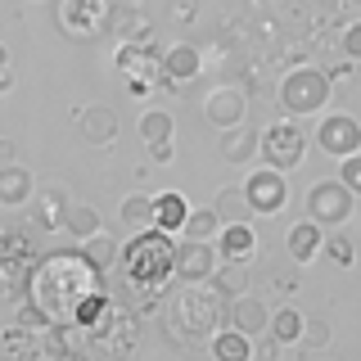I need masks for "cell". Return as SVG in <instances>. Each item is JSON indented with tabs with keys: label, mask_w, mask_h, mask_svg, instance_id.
<instances>
[{
	"label": "cell",
	"mask_w": 361,
	"mask_h": 361,
	"mask_svg": "<svg viewBox=\"0 0 361 361\" xmlns=\"http://www.w3.org/2000/svg\"><path fill=\"white\" fill-rule=\"evenodd\" d=\"M104 293V271H95L82 257V248H50L41 262H32L27 276V302L45 312L50 325L77 321L82 302Z\"/></svg>",
	"instance_id": "1"
},
{
	"label": "cell",
	"mask_w": 361,
	"mask_h": 361,
	"mask_svg": "<svg viewBox=\"0 0 361 361\" xmlns=\"http://www.w3.org/2000/svg\"><path fill=\"white\" fill-rule=\"evenodd\" d=\"M226 307H231V298H221L217 289L199 285L176 289L167 302V338L172 343H203L226 325Z\"/></svg>",
	"instance_id": "2"
},
{
	"label": "cell",
	"mask_w": 361,
	"mask_h": 361,
	"mask_svg": "<svg viewBox=\"0 0 361 361\" xmlns=\"http://www.w3.org/2000/svg\"><path fill=\"white\" fill-rule=\"evenodd\" d=\"M122 271L135 285L167 289L176 280V244L163 231H140L131 244H122Z\"/></svg>",
	"instance_id": "3"
},
{
	"label": "cell",
	"mask_w": 361,
	"mask_h": 361,
	"mask_svg": "<svg viewBox=\"0 0 361 361\" xmlns=\"http://www.w3.org/2000/svg\"><path fill=\"white\" fill-rule=\"evenodd\" d=\"M330 90H334L330 73L302 63L293 73H285V82H280V109H289L293 118H307V113H321L330 104Z\"/></svg>",
	"instance_id": "4"
},
{
	"label": "cell",
	"mask_w": 361,
	"mask_h": 361,
	"mask_svg": "<svg viewBox=\"0 0 361 361\" xmlns=\"http://www.w3.org/2000/svg\"><path fill=\"white\" fill-rule=\"evenodd\" d=\"M113 68L122 73V82H127L131 95H145L154 82H163V50H158L154 41H127L113 54Z\"/></svg>",
	"instance_id": "5"
},
{
	"label": "cell",
	"mask_w": 361,
	"mask_h": 361,
	"mask_svg": "<svg viewBox=\"0 0 361 361\" xmlns=\"http://www.w3.org/2000/svg\"><path fill=\"white\" fill-rule=\"evenodd\" d=\"M257 154L267 158V167H276V172H293V167L307 158V135L293 127L289 118L271 122L267 131H257Z\"/></svg>",
	"instance_id": "6"
},
{
	"label": "cell",
	"mask_w": 361,
	"mask_h": 361,
	"mask_svg": "<svg viewBox=\"0 0 361 361\" xmlns=\"http://www.w3.org/2000/svg\"><path fill=\"white\" fill-rule=\"evenodd\" d=\"M357 208V195L343 185V180H316V185L307 190V217L321 226V231H330V226H343L348 217H353Z\"/></svg>",
	"instance_id": "7"
},
{
	"label": "cell",
	"mask_w": 361,
	"mask_h": 361,
	"mask_svg": "<svg viewBox=\"0 0 361 361\" xmlns=\"http://www.w3.org/2000/svg\"><path fill=\"white\" fill-rule=\"evenodd\" d=\"M113 0H59V27L73 41H95L99 32H109Z\"/></svg>",
	"instance_id": "8"
},
{
	"label": "cell",
	"mask_w": 361,
	"mask_h": 361,
	"mask_svg": "<svg viewBox=\"0 0 361 361\" xmlns=\"http://www.w3.org/2000/svg\"><path fill=\"white\" fill-rule=\"evenodd\" d=\"M244 199H248V208H253V217H276V212H285V203H289L285 172H276V167H257V172L244 180Z\"/></svg>",
	"instance_id": "9"
},
{
	"label": "cell",
	"mask_w": 361,
	"mask_h": 361,
	"mask_svg": "<svg viewBox=\"0 0 361 361\" xmlns=\"http://www.w3.org/2000/svg\"><path fill=\"white\" fill-rule=\"evenodd\" d=\"M316 145H321V154L330 158H353L361 154V122L348 118V113H330V118H321V127H316Z\"/></svg>",
	"instance_id": "10"
},
{
	"label": "cell",
	"mask_w": 361,
	"mask_h": 361,
	"mask_svg": "<svg viewBox=\"0 0 361 361\" xmlns=\"http://www.w3.org/2000/svg\"><path fill=\"white\" fill-rule=\"evenodd\" d=\"M203 118H208L217 131L240 127V122L248 118V95H244L240 86H217V90H208V95H203Z\"/></svg>",
	"instance_id": "11"
},
{
	"label": "cell",
	"mask_w": 361,
	"mask_h": 361,
	"mask_svg": "<svg viewBox=\"0 0 361 361\" xmlns=\"http://www.w3.org/2000/svg\"><path fill=\"white\" fill-rule=\"evenodd\" d=\"M217 271V248L199 244V240H180L176 244V280L180 285H203Z\"/></svg>",
	"instance_id": "12"
},
{
	"label": "cell",
	"mask_w": 361,
	"mask_h": 361,
	"mask_svg": "<svg viewBox=\"0 0 361 361\" xmlns=\"http://www.w3.org/2000/svg\"><path fill=\"white\" fill-rule=\"evenodd\" d=\"M226 325L231 330H240L244 338H262L271 330V307L262 298H231V307H226Z\"/></svg>",
	"instance_id": "13"
},
{
	"label": "cell",
	"mask_w": 361,
	"mask_h": 361,
	"mask_svg": "<svg viewBox=\"0 0 361 361\" xmlns=\"http://www.w3.org/2000/svg\"><path fill=\"white\" fill-rule=\"evenodd\" d=\"M77 131H82L86 145H95V149H104V145L118 140V113L109 104H86L77 113Z\"/></svg>",
	"instance_id": "14"
},
{
	"label": "cell",
	"mask_w": 361,
	"mask_h": 361,
	"mask_svg": "<svg viewBox=\"0 0 361 361\" xmlns=\"http://www.w3.org/2000/svg\"><path fill=\"white\" fill-rule=\"evenodd\" d=\"M199 68H203V59H199V50L190 41L172 45V50H163V86L167 90H180L185 82H195V77H199Z\"/></svg>",
	"instance_id": "15"
},
{
	"label": "cell",
	"mask_w": 361,
	"mask_h": 361,
	"mask_svg": "<svg viewBox=\"0 0 361 361\" xmlns=\"http://www.w3.org/2000/svg\"><path fill=\"white\" fill-rule=\"evenodd\" d=\"M285 248H289V257H293L298 267H307V262H316V257L325 253V231H321L312 217H307V221H293L289 235H285Z\"/></svg>",
	"instance_id": "16"
},
{
	"label": "cell",
	"mask_w": 361,
	"mask_h": 361,
	"mask_svg": "<svg viewBox=\"0 0 361 361\" xmlns=\"http://www.w3.org/2000/svg\"><path fill=\"white\" fill-rule=\"evenodd\" d=\"M217 253H221V262H240V267L248 262V257H257V235H253V226H248V221L221 226Z\"/></svg>",
	"instance_id": "17"
},
{
	"label": "cell",
	"mask_w": 361,
	"mask_h": 361,
	"mask_svg": "<svg viewBox=\"0 0 361 361\" xmlns=\"http://www.w3.org/2000/svg\"><path fill=\"white\" fill-rule=\"evenodd\" d=\"M68 208H73V199H68L63 190H41L37 203H32V226H37V231H63Z\"/></svg>",
	"instance_id": "18"
},
{
	"label": "cell",
	"mask_w": 361,
	"mask_h": 361,
	"mask_svg": "<svg viewBox=\"0 0 361 361\" xmlns=\"http://www.w3.org/2000/svg\"><path fill=\"white\" fill-rule=\"evenodd\" d=\"M41 357H45V343H41V334H32V330H18V325L0 330V361H41Z\"/></svg>",
	"instance_id": "19"
},
{
	"label": "cell",
	"mask_w": 361,
	"mask_h": 361,
	"mask_svg": "<svg viewBox=\"0 0 361 361\" xmlns=\"http://www.w3.org/2000/svg\"><path fill=\"white\" fill-rule=\"evenodd\" d=\"M185 217H190V203L180 199L176 190H167V195H154V231L180 235V231H185Z\"/></svg>",
	"instance_id": "20"
},
{
	"label": "cell",
	"mask_w": 361,
	"mask_h": 361,
	"mask_svg": "<svg viewBox=\"0 0 361 361\" xmlns=\"http://www.w3.org/2000/svg\"><path fill=\"white\" fill-rule=\"evenodd\" d=\"M253 154H257V131L248 127V122L221 131V158L231 167H248V163H253Z\"/></svg>",
	"instance_id": "21"
},
{
	"label": "cell",
	"mask_w": 361,
	"mask_h": 361,
	"mask_svg": "<svg viewBox=\"0 0 361 361\" xmlns=\"http://www.w3.org/2000/svg\"><path fill=\"white\" fill-rule=\"evenodd\" d=\"M109 32H113V37H118L122 45H127V41H154V23L145 18L140 9H127V5H113Z\"/></svg>",
	"instance_id": "22"
},
{
	"label": "cell",
	"mask_w": 361,
	"mask_h": 361,
	"mask_svg": "<svg viewBox=\"0 0 361 361\" xmlns=\"http://www.w3.org/2000/svg\"><path fill=\"white\" fill-rule=\"evenodd\" d=\"M32 203V172L18 163L0 167V208H23Z\"/></svg>",
	"instance_id": "23"
},
{
	"label": "cell",
	"mask_w": 361,
	"mask_h": 361,
	"mask_svg": "<svg viewBox=\"0 0 361 361\" xmlns=\"http://www.w3.org/2000/svg\"><path fill=\"white\" fill-rule=\"evenodd\" d=\"M208 348H212V357H217V361H253V338H244L240 330H231V325L212 334Z\"/></svg>",
	"instance_id": "24"
},
{
	"label": "cell",
	"mask_w": 361,
	"mask_h": 361,
	"mask_svg": "<svg viewBox=\"0 0 361 361\" xmlns=\"http://www.w3.org/2000/svg\"><path fill=\"white\" fill-rule=\"evenodd\" d=\"M82 257H86V262L95 267V271H104V276H109V271L122 262V244L113 240V235H104V231H99L95 240H86V244H82Z\"/></svg>",
	"instance_id": "25"
},
{
	"label": "cell",
	"mask_w": 361,
	"mask_h": 361,
	"mask_svg": "<svg viewBox=\"0 0 361 361\" xmlns=\"http://www.w3.org/2000/svg\"><path fill=\"white\" fill-rule=\"evenodd\" d=\"M63 231L73 235L77 244H86V240H95V235L104 231V221H99V212L90 208V203H73V208H68V221H63Z\"/></svg>",
	"instance_id": "26"
},
{
	"label": "cell",
	"mask_w": 361,
	"mask_h": 361,
	"mask_svg": "<svg viewBox=\"0 0 361 361\" xmlns=\"http://www.w3.org/2000/svg\"><path fill=\"white\" fill-rule=\"evenodd\" d=\"M32 262L37 257H0V298H14V293L27 289Z\"/></svg>",
	"instance_id": "27"
},
{
	"label": "cell",
	"mask_w": 361,
	"mask_h": 361,
	"mask_svg": "<svg viewBox=\"0 0 361 361\" xmlns=\"http://www.w3.org/2000/svg\"><path fill=\"white\" fill-rule=\"evenodd\" d=\"M118 217L135 235H140V231H154V199L149 195H127V199H122V208H118Z\"/></svg>",
	"instance_id": "28"
},
{
	"label": "cell",
	"mask_w": 361,
	"mask_h": 361,
	"mask_svg": "<svg viewBox=\"0 0 361 361\" xmlns=\"http://www.w3.org/2000/svg\"><path fill=\"white\" fill-rule=\"evenodd\" d=\"M82 343H86V330L82 325H50V334H45V353L50 357H73V353H82Z\"/></svg>",
	"instance_id": "29"
},
{
	"label": "cell",
	"mask_w": 361,
	"mask_h": 361,
	"mask_svg": "<svg viewBox=\"0 0 361 361\" xmlns=\"http://www.w3.org/2000/svg\"><path fill=\"white\" fill-rule=\"evenodd\" d=\"M172 131H176V122H172V113H163V109H149V113H140V140L149 145H172Z\"/></svg>",
	"instance_id": "30"
},
{
	"label": "cell",
	"mask_w": 361,
	"mask_h": 361,
	"mask_svg": "<svg viewBox=\"0 0 361 361\" xmlns=\"http://www.w3.org/2000/svg\"><path fill=\"white\" fill-rule=\"evenodd\" d=\"M185 240H199V244H212L221 235V217L212 208H190V217H185Z\"/></svg>",
	"instance_id": "31"
},
{
	"label": "cell",
	"mask_w": 361,
	"mask_h": 361,
	"mask_svg": "<svg viewBox=\"0 0 361 361\" xmlns=\"http://www.w3.org/2000/svg\"><path fill=\"white\" fill-rule=\"evenodd\" d=\"M302 325H307V316H302V312H293V307H280L276 316H271V338H276V343L280 348H285V343H298V338H302Z\"/></svg>",
	"instance_id": "32"
},
{
	"label": "cell",
	"mask_w": 361,
	"mask_h": 361,
	"mask_svg": "<svg viewBox=\"0 0 361 361\" xmlns=\"http://www.w3.org/2000/svg\"><path fill=\"white\" fill-rule=\"evenodd\" d=\"M212 212L221 217V226L248 221V217H253V208H248V199H244V185H240V190H221L217 203H212Z\"/></svg>",
	"instance_id": "33"
},
{
	"label": "cell",
	"mask_w": 361,
	"mask_h": 361,
	"mask_svg": "<svg viewBox=\"0 0 361 361\" xmlns=\"http://www.w3.org/2000/svg\"><path fill=\"white\" fill-rule=\"evenodd\" d=\"M212 289L221 293V298H244V289H248V271L240 262H226L212 271Z\"/></svg>",
	"instance_id": "34"
},
{
	"label": "cell",
	"mask_w": 361,
	"mask_h": 361,
	"mask_svg": "<svg viewBox=\"0 0 361 361\" xmlns=\"http://www.w3.org/2000/svg\"><path fill=\"white\" fill-rule=\"evenodd\" d=\"M0 257H37L32 235L27 231H5V235H0Z\"/></svg>",
	"instance_id": "35"
},
{
	"label": "cell",
	"mask_w": 361,
	"mask_h": 361,
	"mask_svg": "<svg viewBox=\"0 0 361 361\" xmlns=\"http://www.w3.org/2000/svg\"><path fill=\"white\" fill-rule=\"evenodd\" d=\"M307 353H321V348H330V325L325 321H307L302 325V338H298Z\"/></svg>",
	"instance_id": "36"
},
{
	"label": "cell",
	"mask_w": 361,
	"mask_h": 361,
	"mask_svg": "<svg viewBox=\"0 0 361 361\" xmlns=\"http://www.w3.org/2000/svg\"><path fill=\"white\" fill-rule=\"evenodd\" d=\"M325 253H330V262H338V267H353V240H348V235H330V240H325Z\"/></svg>",
	"instance_id": "37"
},
{
	"label": "cell",
	"mask_w": 361,
	"mask_h": 361,
	"mask_svg": "<svg viewBox=\"0 0 361 361\" xmlns=\"http://www.w3.org/2000/svg\"><path fill=\"white\" fill-rule=\"evenodd\" d=\"M18 330H32V334H41V330H50V321H45V312H41V307L23 302V307H18Z\"/></svg>",
	"instance_id": "38"
},
{
	"label": "cell",
	"mask_w": 361,
	"mask_h": 361,
	"mask_svg": "<svg viewBox=\"0 0 361 361\" xmlns=\"http://www.w3.org/2000/svg\"><path fill=\"white\" fill-rule=\"evenodd\" d=\"M338 180H343L353 195H361V154H353V158H343V163H338Z\"/></svg>",
	"instance_id": "39"
},
{
	"label": "cell",
	"mask_w": 361,
	"mask_h": 361,
	"mask_svg": "<svg viewBox=\"0 0 361 361\" xmlns=\"http://www.w3.org/2000/svg\"><path fill=\"white\" fill-rule=\"evenodd\" d=\"M280 357V343L271 334H262V338H253V361H276Z\"/></svg>",
	"instance_id": "40"
},
{
	"label": "cell",
	"mask_w": 361,
	"mask_h": 361,
	"mask_svg": "<svg viewBox=\"0 0 361 361\" xmlns=\"http://www.w3.org/2000/svg\"><path fill=\"white\" fill-rule=\"evenodd\" d=\"M343 54H348V59H361V23H348V32H343Z\"/></svg>",
	"instance_id": "41"
},
{
	"label": "cell",
	"mask_w": 361,
	"mask_h": 361,
	"mask_svg": "<svg viewBox=\"0 0 361 361\" xmlns=\"http://www.w3.org/2000/svg\"><path fill=\"white\" fill-rule=\"evenodd\" d=\"M271 285H276V293H293V289H298V280H285V276H271Z\"/></svg>",
	"instance_id": "42"
},
{
	"label": "cell",
	"mask_w": 361,
	"mask_h": 361,
	"mask_svg": "<svg viewBox=\"0 0 361 361\" xmlns=\"http://www.w3.org/2000/svg\"><path fill=\"white\" fill-rule=\"evenodd\" d=\"M9 163H14V140L0 135V167H9Z\"/></svg>",
	"instance_id": "43"
},
{
	"label": "cell",
	"mask_w": 361,
	"mask_h": 361,
	"mask_svg": "<svg viewBox=\"0 0 361 361\" xmlns=\"http://www.w3.org/2000/svg\"><path fill=\"white\" fill-rule=\"evenodd\" d=\"M149 158H154V163H172V145H154Z\"/></svg>",
	"instance_id": "44"
},
{
	"label": "cell",
	"mask_w": 361,
	"mask_h": 361,
	"mask_svg": "<svg viewBox=\"0 0 361 361\" xmlns=\"http://www.w3.org/2000/svg\"><path fill=\"white\" fill-rule=\"evenodd\" d=\"M14 90V68H0V95H9Z\"/></svg>",
	"instance_id": "45"
},
{
	"label": "cell",
	"mask_w": 361,
	"mask_h": 361,
	"mask_svg": "<svg viewBox=\"0 0 361 361\" xmlns=\"http://www.w3.org/2000/svg\"><path fill=\"white\" fill-rule=\"evenodd\" d=\"M348 77H353V68H348V63H338V68H330V82H348Z\"/></svg>",
	"instance_id": "46"
},
{
	"label": "cell",
	"mask_w": 361,
	"mask_h": 361,
	"mask_svg": "<svg viewBox=\"0 0 361 361\" xmlns=\"http://www.w3.org/2000/svg\"><path fill=\"white\" fill-rule=\"evenodd\" d=\"M0 68H9V45L0 41Z\"/></svg>",
	"instance_id": "47"
},
{
	"label": "cell",
	"mask_w": 361,
	"mask_h": 361,
	"mask_svg": "<svg viewBox=\"0 0 361 361\" xmlns=\"http://www.w3.org/2000/svg\"><path fill=\"white\" fill-rule=\"evenodd\" d=\"M113 5H127V9H140V0H113Z\"/></svg>",
	"instance_id": "48"
},
{
	"label": "cell",
	"mask_w": 361,
	"mask_h": 361,
	"mask_svg": "<svg viewBox=\"0 0 361 361\" xmlns=\"http://www.w3.org/2000/svg\"><path fill=\"white\" fill-rule=\"evenodd\" d=\"M50 361H86L82 353H73V357H50Z\"/></svg>",
	"instance_id": "49"
}]
</instances>
